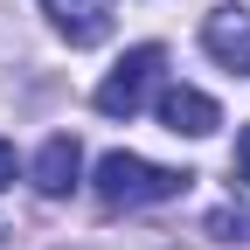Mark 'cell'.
Masks as SVG:
<instances>
[{
    "mask_svg": "<svg viewBox=\"0 0 250 250\" xmlns=\"http://www.w3.org/2000/svg\"><path fill=\"white\" fill-rule=\"evenodd\" d=\"M90 181H98V202H111V208H146V202H174V195H188V181H195V174L153 167V160H139V153H104Z\"/></svg>",
    "mask_w": 250,
    "mask_h": 250,
    "instance_id": "6da1fadb",
    "label": "cell"
},
{
    "mask_svg": "<svg viewBox=\"0 0 250 250\" xmlns=\"http://www.w3.org/2000/svg\"><path fill=\"white\" fill-rule=\"evenodd\" d=\"M160 70H167V49H160V42H139V49H125V62H118V70L98 83V98H90V104H98L104 118H132V111L153 98Z\"/></svg>",
    "mask_w": 250,
    "mask_h": 250,
    "instance_id": "7a4b0ae2",
    "label": "cell"
},
{
    "mask_svg": "<svg viewBox=\"0 0 250 250\" xmlns=\"http://www.w3.org/2000/svg\"><path fill=\"white\" fill-rule=\"evenodd\" d=\"M153 111H160V125L174 139H208L215 125H223V104H215L208 90H195V83H167Z\"/></svg>",
    "mask_w": 250,
    "mask_h": 250,
    "instance_id": "3957f363",
    "label": "cell"
},
{
    "mask_svg": "<svg viewBox=\"0 0 250 250\" xmlns=\"http://www.w3.org/2000/svg\"><path fill=\"white\" fill-rule=\"evenodd\" d=\"M42 14L56 21V35L70 42V49L111 42V0H42Z\"/></svg>",
    "mask_w": 250,
    "mask_h": 250,
    "instance_id": "277c9868",
    "label": "cell"
},
{
    "mask_svg": "<svg viewBox=\"0 0 250 250\" xmlns=\"http://www.w3.org/2000/svg\"><path fill=\"white\" fill-rule=\"evenodd\" d=\"M202 49L223 70H250V7H208L202 14Z\"/></svg>",
    "mask_w": 250,
    "mask_h": 250,
    "instance_id": "5b68a950",
    "label": "cell"
},
{
    "mask_svg": "<svg viewBox=\"0 0 250 250\" xmlns=\"http://www.w3.org/2000/svg\"><path fill=\"white\" fill-rule=\"evenodd\" d=\"M28 174H35V188H42L49 202H56V195H70V188L83 181V146H77V132H49Z\"/></svg>",
    "mask_w": 250,
    "mask_h": 250,
    "instance_id": "8992f818",
    "label": "cell"
},
{
    "mask_svg": "<svg viewBox=\"0 0 250 250\" xmlns=\"http://www.w3.org/2000/svg\"><path fill=\"white\" fill-rule=\"evenodd\" d=\"M208 229H215V236H250V208H215Z\"/></svg>",
    "mask_w": 250,
    "mask_h": 250,
    "instance_id": "52a82bcc",
    "label": "cell"
},
{
    "mask_svg": "<svg viewBox=\"0 0 250 250\" xmlns=\"http://www.w3.org/2000/svg\"><path fill=\"white\" fill-rule=\"evenodd\" d=\"M236 181H250V125H243V139H236Z\"/></svg>",
    "mask_w": 250,
    "mask_h": 250,
    "instance_id": "ba28073f",
    "label": "cell"
},
{
    "mask_svg": "<svg viewBox=\"0 0 250 250\" xmlns=\"http://www.w3.org/2000/svg\"><path fill=\"white\" fill-rule=\"evenodd\" d=\"M7 181H14V146L0 139V188H7Z\"/></svg>",
    "mask_w": 250,
    "mask_h": 250,
    "instance_id": "9c48e42d",
    "label": "cell"
}]
</instances>
